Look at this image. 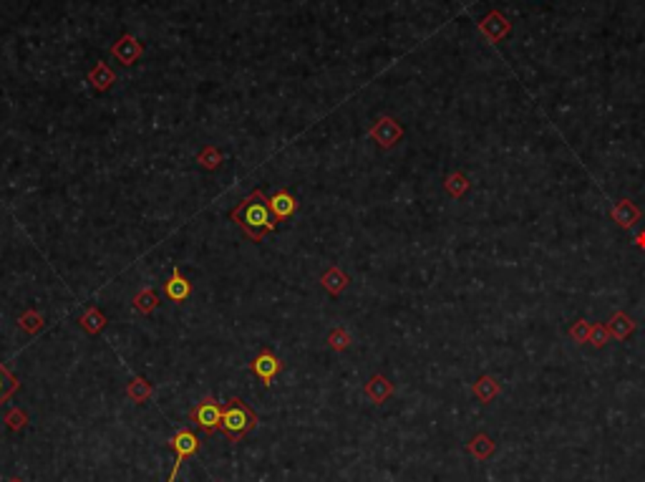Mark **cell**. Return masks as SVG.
<instances>
[{"label":"cell","instance_id":"cell-1","mask_svg":"<svg viewBox=\"0 0 645 482\" xmlns=\"http://www.w3.org/2000/svg\"><path fill=\"white\" fill-rule=\"evenodd\" d=\"M230 217H232V222H238L240 228L245 230V235H247L250 240H262L270 233H275L277 217L270 207V200H267L260 189L250 192L247 197L230 212Z\"/></svg>","mask_w":645,"mask_h":482},{"label":"cell","instance_id":"cell-2","mask_svg":"<svg viewBox=\"0 0 645 482\" xmlns=\"http://www.w3.org/2000/svg\"><path fill=\"white\" fill-rule=\"evenodd\" d=\"M257 427V414L245 404L242 399H230V404L222 409V432L230 442H240L247 432Z\"/></svg>","mask_w":645,"mask_h":482},{"label":"cell","instance_id":"cell-3","mask_svg":"<svg viewBox=\"0 0 645 482\" xmlns=\"http://www.w3.org/2000/svg\"><path fill=\"white\" fill-rule=\"evenodd\" d=\"M169 447L174 449V465H171V472H169V477H166V482H174L177 480V475H179L182 462L187 460V457H194L199 452L197 432H192V429H179V432L169 439Z\"/></svg>","mask_w":645,"mask_h":482},{"label":"cell","instance_id":"cell-4","mask_svg":"<svg viewBox=\"0 0 645 482\" xmlns=\"http://www.w3.org/2000/svg\"><path fill=\"white\" fill-rule=\"evenodd\" d=\"M192 421L202 429L204 434H215L222 427V407L215 402V397H204L192 409Z\"/></svg>","mask_w":645,"mask_h":482},{"label":"cell","instance_id":"cell-5","mask_svg":"<svg viewBox=\"0 0 645 482\" xmlns=\"http://www.w3.org/2000/svg\"><path fill=\"white\" fill-rule=\"evenodd\" d=\"M476 28H479V33L484 36L489 43H499V41H504L509 33H512V21H509L504 13L489 11L479 23H476Z\"/></svg>","mask_w":645,"mask_h":482},{"label":"cell","instance_id":"cell-6","mask_svg":"<svg viewBox=\"0 0 645 482\" xmlns=\"http://www.w3.org/2000/svg\"><path fill=\"white\" fill-rule=\"evenodd\" d=\"M371 137L375 139V145L383 147V150H391L398 145V139L403 137V127L391 117H380L378 122L371 127Z\"/></svg>","mask_w":645,"mask_h":482},{"label":"cell","instance_id":"cell-7","mask_svg":"<svg viewBox=\"0 0 645 482\" xmlns=\"http://www.w3.org/2000/svg\"><path fill=\"white\" fill-rule=\"evenodd\" d=\"M252 372L257 374V377L262 379V382H265V387H270L272 379H275L277 374L282 372V364H280V359H277V356L272 354V351L262 349L257 356H255V361H252Z\"/></svg>","mask_w":645,"mask_h":482},{"label":"cell","instance_id":"cell-8","mask_svg":"<svg viewBox=\"0 0 645 482\" xmlns=\"http://www.w3.org/2000/svg\"><path fill=\"white\" fill-rule=\"evenodd\" d=\"M111 53H114L116 58H119V61L124 63V66H129V63H134V61L139 58V56L144 53V46L139 43V41L134 38V36H129V33H127V36H122V38L116 41V46L111 48Z\"/></svg>","mask_w":645,"mask_h":482},{"label":"cell","instance_id":"cell-9","mask_svg":"<svg viewBox=\"0 0 645 482\" xmlns=\"http://www.w3.org/2000/svg\"><path fill=\"white\" fill-rule=\"evenodd\" d=\"M164 293H166V298H171V300H187L189 293H192V283L182 276L179 268H174L169 281L164 283Z\"/></svg>","mask_w":645,"mask_h":482},{"label":"cell","instance_id":"cell-10","mask_svg":"<svg viewBox=\"0 0 645 482\" xmlns=\"http://www.w3.org/2000/svg\"><path fill=\"white\" fill-rule=\"evenodd\" d=\"M610 215H612V220L618 222L623 230H630L635 222L640 220V210L635 207L633 200H618V202H615V207L610 210Z\"/></svg>","mask_w":645,"mask_h":482},{"label":"cell","instance_id":"cell-11","mask_svg":"<svg viewBox=\"0 0 645 482\" xmlns=\"http://www.w3.org/2000/svg\"><path fill=\"white\" fill-rule=\"evenodd\" d=\"M391 394H393V384L388 382L383 374H375V377H371L368 384H366V397H368L373 404H383Z\"/></svg>","mask_w":645,"mask_h":482},{"label":"cell","instance_id":"cell-12","mask_svg":"<svg viewBox=\"0 0 645 482\" xmlns=\"http://www.w3.org/2000/svg\"><path fill=\"white\" fill-rule=\"evenodd\" d=\"M494 449H496L494 439H491L489 434H484V432H479L476 437H471L469 439V444H467V452L474 457L476 462L489 460V457L494 455Z\"/></svg>","mask_w":645,"mask_h":482},{"label":"cell","instance_id":"cell-13","mask_svg":"<svg viewBox=\"0 0 645 482\" xmlns=\"http://www.w3.org/2000/svg\"><path fill=\"white\" fill-rule=\"evenodd\" d=\"M499 392H502V384L496 382L494 377H489V374H481V377L474 382V397L481 402V404L494 402L496 397H499Z\"/></svg>","mask_w":645,"mask_h":482},{"label":"cell","instance_id":"cell-14","mask_svg":"<svg viewBox=\"0 0 645 482\" xmlns=\"http://www.w3.org/2000/svg\"><path fill=\"white\" fill-rule=\"evenodd\" d=\"M605 326H607V331H610V338H615V341H625V338L633 336V331H635V321L628 316V313H623V310H618Z\"/></svg>","mask_w":645,"mask_h":482},{"label":"cell","instance_id":"cell-15","mask_svg":"<svg viewBox=\"0 0 645 482\" xmlns=\"http://www.w3.org/2000/svg\"><path fill=\"white\" fill-rule=\"evenodd\" d=\"M270 207H272V212H275L277 220H285V217H290L292 212L298 210V202H295V197H292L287 189H277V192L272 194Z\"/></svg>","mask_w":645,"mask_h":482},{"label":"cell","instance_id":"cell-16","mask_svg":"<svg viewBox=\"0 0 645 482\" xmlns=\"http://www.w3.org/2000/svg\"><path fill=\"white\" fill-rule=\"evenodd\" d=\"M320 283H323V288H326L331 295H341L343 290L348 288V276H346V273H343L338 266H333L328 273H323Z\"/></svg>","mask_w":645,"mask_h":482},{"label":"cell","instance_id":"cell-17","mask_svg":"<svg viewBox=\"0 0 645 482\" xmlns=\"http://www.w3.org/2000/svg\"><path fill=\"white\" fill-rule=\"evenodd\" d=\"M127 394H129V399H132V402H137V404H144V402H146L151 394H154V387H151V384L146 382L144 377H134L132 382H129V387H127Z\"/></svg>","mask_w":645,"mask_h":482},{"label":"cell","instance_id":"cell-18","mask_svg":"<svg viewBox=\"0 0 645 482\" xmlns=\"http://www.w3.org/2000/svg\"><path fill=\"white\" fill-rule=\"evenodd\" d=\"M114 78H116V76H114V71H111V68L106 66L104 61L96 63V66L91 68V73H89L91 86H94V89H99V91H106V89H109L111 83H114Z\"/></svg>","mask_w":645,"mask_h":482},{"label":"cell","instance_id":"cell-19","mask_svg":"<svg viewBox=\"0 0 645 482\" xmlns=\"http://www.w3.org/2000/svg\"><path fill=\"white\" fill-rule=\"evenodd\" d=\"M21 389V382H18V377L16 374H11L6 369V366L0 364V407L6 404L8 399H11L13 394Z\"/></svg>","mask_w":645,"mask_h":482},{"label":"cell","instance_id":"cell-20","mask_svg":"<svg viewBox=\"0 0 645 482\" xmlns=\"http://www.w3.org/2000/svg\"><path fill=\"white\" fill-rule=\"evenodd\" d=\"M444 189L452 194L454 200H459V197H464L469 192V177L464 172H452L444 179Z\"/></svg>","mask_w":645,"mask_h":482},{"label":"cell","instance_id":"cell-21","mask_svg":"<svg viewBox=\"0 0 645 482\" xmlns=\"http://www.w3.org/2000/svg\"><path fill=\"white\" fill-rule=\"evenodd\" d=\"M156 305H159V295H156V290H151V288H144L142 293L134 298V308H137L139 313H151V310H156Z\"/></svg>","mask_w":645,"mask_h":482},{"label":"cell","instance_id":"cell-22","mask_svg":"<svg viewBox=\"0 0 645 482\" xmlns=\"http://www.w3.org/2000/svg\"><path fill=\"white\" fill-rule=\"evenodd\" d=\"M78 323H81V328H83V331H86V333H91V336H96V333H99L101 328L106 326V318H104V313H101L99 308H91L89 313H86V316H83Z\"/></svg>","mask_w":645,"mask_h":482},{"label":"cell","instance_id":"cell-23","mask_svg":"<svg viewBox=\"0 0 645 482\" xmlns=\"http://www.w3.org/2000/svg\"><path fill=\"white\" fill-rule=\"evenodd\" d=\"M18 323H21L23 331L33 336V333H38L41 328H43V323H46V321H43V316H41L38 310H28V313H23V316L18 318Z\"/></svg>","mask_w":645,"mask_h":482},{"label":"cell","instance_id":"cell-24","mask_svg":"<svg viewBox=\"0 0 645 482\" xmlns=\"http://www.w3.org/2000/svg\"><path fill=\"white\" fill-rule=\"evenodd\" d=\"M197 162L204 167V169H217V167L222 164V154H220L217 147H204V150L199 152Z\"/></svg>","mask_w":645,"mask_h":482},{"label":"cell","instance_id":"cell-25","mask_svg":"<svg viewBox=\"0 0 645 482\" xmlns=\"http://www.w3.org/2000/svg\"><path fill=\"white\" fill-rule=\"evenodd\" d=\"M328 344H331V349H336V351H346L348 346H351V336H348L346 328H333V331L328 333Z\"/></svg>","mask_w":645,"mask_h":482},{"label":"cell","instance_id":"cell-26","mask_svg":"<svg viewBox=\"0 0 645 482\" xmlns=\"http://www.w3.org/2000/svg\"><path fill=\"white\" fill-rule=\"evenodd\" d=\"M607 338H610V331H607L605 323H592L590 341H587V344H592L595 349H602V346L607 344Z\"/></svg>","mask_w":645,"mask_h":482},{"label":"cell","instance_id":"cell-27","mask_svg":"<svg viewBox=\"0 0 645 482\" xmlns=\"http://www.w3.org/2000/svg\"><path fill=\"white\" fill-rule=\"evenodd\" d=\"M590 331H592L590 321H575L572 328H570V336H572L577 344H585V341H590Z\"/></svg>","mask_w":645,"mask_h":482},{"label":"cell","instance_id":"cell-28","mask_svg":"<svg viewBox=\"0 0 645 482\" xmlns=\"http://www.w3.org/2000/svg\"><path fill=\"white\" fill-rule=\"evenodd\" d=\"M6 424L13 429V432H18V429H23V427H26V424H28V416H26V412H21V409H11V412H8V416H6Z\"/></svg>","mask_w":645,"mask_h":482},{"label":"cell","instance_id":"cell-29","mask_svg":"<svg viewBox=\"0 0 645 482\" xmlns=\"http://www.w3.org/2000/svg\"><path fill=\"white\" fill-rule=\"evenodd\" d=\"M635 243H638V248L645 250V233H638V238H635Z\"/></svg>","mask_w":645,"mask_h":482},{"label":"cell","instance_id":"cell-30","mask_svg":"<svg viewBox=\"0 0 645 482\" xmlns=\"http://www.w3.org/2000/svg\"><path fill=\"white\" fill-rule=\"evenodd\" d=\"M8 482H26V480H21V477H11Z\"/></svg>","mask_w":645,"mask_h":482}]
</instances>
